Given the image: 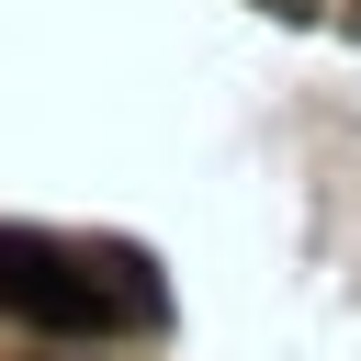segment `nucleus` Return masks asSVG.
<instances>
[{"label":"nucleus","mask_w":361,"mask_h":361,"mask_svg":"<svg viewBox=\"0 0 361 361\" xmlns=\"http://www.w3.org/2000/svg\"><path fill=\"white\" fill-rule=\"evenodd\" d=\"M0 305L23 316V327H56V338H90V327H113V316H135L90 259H68V248H34V237H0Z\"/></svg>","instance_id":"f257e3e1"}]
</instances>
